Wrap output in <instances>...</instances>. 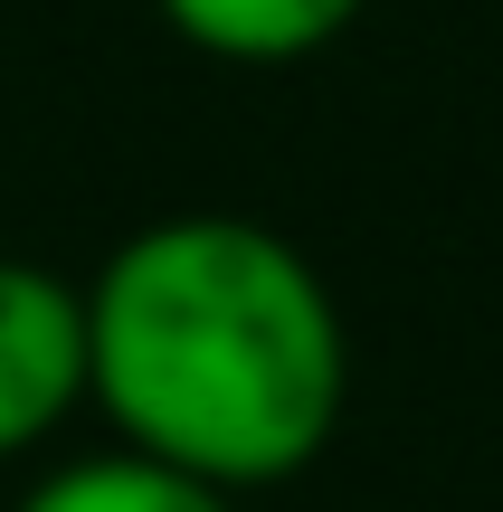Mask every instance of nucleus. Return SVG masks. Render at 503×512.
Here are the masks:
<instances>
[{
    "label": "nucleus",
    "mask_w": 503,
    "mask_h": 512,
    "mask_svg": "<svg viewBox=\"0 0 503 512\" xmlns=\"http://www.w3.org/2000/svg\"><path fill=\"white\" fill-rule=\"evenodd\" d=\"M19 512H238V494L181 475V465H152L133 446H105V456H76L57 475H38Z\"/></svg>",
    "instance_id": "nucleus-4"
},
{
    "label": "nucleus",
    "mask_w": 503,
    "mask_h": 512,
    "mask_svg": "<svg viewBox=\"0 0 503 512\" xmlns=\"http://www.w3.org/2000/svg\"><path fill=\"white\" fill-rule=\"evenodd\" d=\"M76 408H86V285L0 256V456H29Z\"/></svg>",
    "instance_id": "nucleus-2"
},
{
    "label": "nucleus",
    "mask_w": 503,
    "mask_h": 512,
    "mask_svg": "<svg viewBox=\"0 0 503 512\" xmlns=\"http://www.w3.org/2000/svg\"><path fill=\"white\" fill-rule=\"evenodd\" d=\"M190 48L228 57V67H285V57L333 48L361 19V0H152Z\"/></svg>",
    "instance_id": "nucleus-3"
},
{
    "label": "nucleus",
    "mask_w": 503,
    "mask_h": 512,
    "mask_svg": "<svg viewBox=\"0 0 503 512\" xmlns=\"http://www.w3.org/2000/svg\"><path fill=\"white\" fill-rule=\"evenodd\" d=\"M86 399L133 456L219 494H266L333 446L352 342L304 247L190 209L133 228L86 285Z\"/></svg>",
    "instance_id": "nucleus-1"
}]
</instances>
